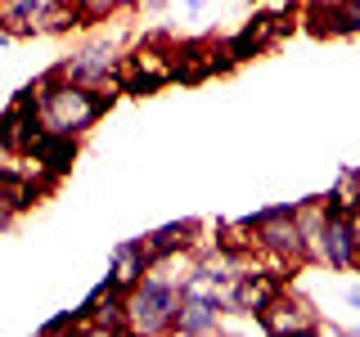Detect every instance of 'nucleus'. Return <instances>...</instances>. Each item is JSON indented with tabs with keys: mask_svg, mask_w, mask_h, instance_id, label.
Returning a JSON list of instances; mask_svg holds the SVG:
<instances>
[{
	"mask_svg": "<svg viewBox=\"0 0 360 337\" xmlns=\"http://www.w3.org/2000/svg\"><path fill=\"white\" fill-rule=\"evenodd\" d=\"M198 220H167V225H158V230L144 234V247H149V256L158 261V256H167V252H185V247H198Z\"/></svg>",
	"mask_w": 360,
	"mask_h": 337,
	"instance_id": "obj_13",
	"label": "nucleus"
},
{
	"mask_svg": "<svg viewBox=\"0 0 360 337\" xmlns=\"http://www.w3.org/2000/svg\"><path fill=\"white\" fill-rule=\"evenodd\" d=\"M347 306H352V310L360 315V279H356V284H352V288H347Z\"/></svg>",
	"mask_w": 360,
	"mask_h": 337,
	"instance_id": "obj_21",
	"label": "nucleus"
},
{
	"mask_svg": "<svg viewBox=\"0 0 360 337\" xmlns=\"http://www.w3.org/2000/svg\"><path fill=\"white\" fill-rule=\"evenodd\" d=\"M352 333H360V319H356V329H352Z\"/></svg>",
	"mask_w": 360,
	"mask_h": 337,
	"instance_id": "obj_23",
	"label": "nucleus"
},
{
	"mask_svg": "<svg viewBox=\"0 0 360 337\" xmlns=\"http://www.w3.org/2000/svg\"><path fill=\"white\" fill-rule=\"evenodd\" d=\"M212 243L225 247V252H234V256H252V252H257V216L221 220V225H217V239H212Z\"/></svg>",
	"mask_w": 360,
	"mask_h": 337,
	"instance_id": "obj_15",
	"label": "nucleus"
},
{
	"mask_svg": "<svg viewBox=\"0 0 360 337\" xmlns=\"http://www.w3.org/2000/svg\"><path fill=\"white\" fill-rule=\"evenodd\" d=\"M0 135H5V144L14 153L37 149V140L45 135V121H41V108H37V95H32V90H22L14 104L0 112Z\"/></svg>",
	"mask_w": 360,
	"mask_h": 337,
	"instance_id": "obj_8",
	"label": "nucleus"
},
{
	"mask_svg": "<svg viewBox=\"0 0 360 337\" xmlns=\"http://www.w3.org/2000/svg\"><path fill=\"white\" fill-rule=\"evenodd\" d=\"M329 207H342V211H360V166H347L342 176H338V185L324 194Z\"/></svg>",
	"mask_w": 360,
	"mask_h": 337,
	"instance_id": "obj_16",
	"label": "nucleus"
},
{
	"mask_svg": "<svg viewBox=\"0 0 360 337\" xmlns=\"http://www.w3.org/2000/svg\"><path fill=\"white\" fill-rule=\"evenodd\" d=\"M77 14H82V22H104L108 14H117L122 0H72Z\"/></svg>",
	"mask_w": 360,
	"mask_h": 337,
	"instance_id": "obj_17",
	"label": "nucleus"
},
{
	"mask_svg": "<svg viewBox=\"0 0 360 337\" xmlns=\"http://www.w3.org/2000/svg\"><path fill=\"white\" fill-rule=\"evenodd\" d=\"M59 72L68 77V81H82V86L108 90V86H117L122 59H117V50H112L108 41H99V45H86V50H77L72 59H63Z\"/></svg>",
	"mask_w": 360,
	"mask_h": 337,
	"instance_id": "obj_7",
	"label": "nucleus"
},
{
	"mask_svg": "<svg viewBox=\"0 0 360 337\" xmlns=\"http://www.w3.org/2000/svg\"><path fill=\"white\" fill-rule=\"evenodd\" d=\"M288 22H284V14H262V18H252L248 27L239 32V37H230L225 41V50H230V59L234 63H243V59H252V54H262L270 41L284 32Z\"/></svg>",
	"mask_w": 360,
	"mask_h": 337,
	"instance_id": "obj_12",
	"label": "nucleus"
},
{
	"mask_svg": "<svg viewBox=\"0 0 360 337\" xmlns=\"http://www.w3.org/2000/svg\"><path fill=\"white\" fill-rule=\"evenodd\" d=\"M149 265H153V256H149V247H144V239H127V243L112 247L108 284L117 288V292H131L144 275H149Z\"/></svg>",
	"mask_w": 360,
	"mask_h": 337,
	"instance_id": "obj_11",
	"label": "nucleus"
},
{
	"mask_svg": "<svg viewBox=\"0 0 360 337\" xmlns=\"http://www.w3.org/2000/svg\"><path fill=\"white\" fill-rule=\"evenodd\" d=\"M14 202H9V194H5V185H0V230H9V225H14Z\"/></svg>",
	"mask_w": 360,
	"mask_h": 337,
	"instance_id": "obj_19",
	"label": "nucleus"
},
{
	"mask_svg": "<svg viewBox=\"0 0 360 337\" xmlns=\"http://www.w3.org/2000/svg\"><path fill=\"white\" fill-rule=\"evenodd\" d=\"M172 9H180V18H202L207 0H172Z\"/></svg>",
	"mask_w": 360,
	"mask_h": 337,
	"instance_id": "obj_18",
	"label": "nucleus"
},
{
	"mask_svg": "<svg viewBox=\"0 0 360 337\" xmlns=\"http://www.w3.org/2000/svg\"><path fill=\"white\" fill-rule=\"evenodd\" d=\"M284 288H288L284 270H275V265H248L243 275L230 284V310L252 315V319H257V315H262Z\"/></svg>",
	"mask_w": 360,
	"mask_h": 337,
	"instance_id": "obj_5",
	"label": "nucleus"
},
{
	"mask_svg": "<svg viewBox=\"0 0 360 337\" xmlns=\"http://www.w3.org/2000/svg\"><path fill=\"white\" fill-rule=\"evenodd\" d=\"M257 252L270 256L275 270H302L311 265V243L302 234V220H297V207H266L257 211Z\"/></svg>",
	"mask_w": 360,
	"mask_h": 337,
	"instance_id": "obj_2",
	"label": "nucleus"
},
{
	"mask_svg": "<svg viewBox=\"0 0 360 337\" xmlns=\"http://www.w3.org/2000/svg\"><path fill=\"white\" fill-rule=\"evenodd\" d=\"M27 90L37 95V108H41L45 131H54V135H77V140H82V135L108 112L112 99H117L112 90L68 81L59 67H50V72H45L41 81H32Z\"/></svg>",
	"mask_w": 360,
	"mask_h": 337,
	"instance_id": "obj_1",
	"label": "nucleus"
},
{
	"mask_svg": "<svg viewBox=\"0 0 360 337\" xmlns=\"http://www.w3.org/2000/svg\"><path fill=\"white\" fill-rule=\"evenodd\" d=\"M176 310H180V284L153 275V270L127 292V324H131V333H172Z\"/></svg>",
	"mask_w": 360,
	"mask_h": 337,
	"instance_id": "obj_3",
	"label": "nucleus"
},
{
	"mask_svg": "<svg viewBox=\"0 0 360 337\" xmlns=\"http://www.w3.org/2000/svg\"><path fill=\"white\" fill-rule=\"evenodd\" d=\"M307 27L315 37H352L360 32V0H315L307 5Z\"/></svg>",
	"mask_w": 360,
	"mask_h": 337,
	"instance_id": "obj_10",
	"label": "nucleus"
},
{
	"mask_svg": "<svg viewBox=\"0 0 360 337\" xmlns=\"http://www.w3.org/2000/svg\"><path fill=\"white\" fill-rule=\"evenodd\" d=\"M14 157H18V153L9 149V144H5V135H0V176H5L9 166H14Z\"/></svg>",
	"mask_w": 360,
	"mask_h": 337,
	"instance_id": "obj_20",
	"label": "nucleus"
},
{
	"mask_svg": "<svg viewBox=\"0 0 360 337\" xmlns=\"http://www.w3.org/2000/svg\"><path fill=\"white\" fill-rule=\"evenodd\" d=\"M32 157L45 166L50 176H68V166L77 162V135H54L45 131L37 140V149H32Z\"/></svg>",
	"mask_w": 360,
	"mask_h": 337,
	"instance_id": "obj_14",
	"label": "nucleus"
},
{
	"mask_svg": "<svg viewBox=\"0 0 360 337\" xmlns=\"http://www.w3.org/2000/svg\"><path fill=\"white\" fill-rule=\"evenodd\" d=\"M311 261L329 265V270H360V252H356V211L329 207L324 202V220L320 234L311 243Z\"/></svg>",
	"mask_w": 360,
	"mask_h": 337,
	"instance_id": "obj_4",
	"label": "nucleus"
},
{
	"mask_svg": "<svg viewBox=\"0 0 360 337\" xmlns=\"http://www.w3.org/2000/svg\"><path fill=\"white\" fill-rule=\"evenodd\" d=\"M257 324H262L266 333L275 337H307V333H320V319H315L311 301H302L292 288H284L270 306L257 315Z\"/></svg>",
	"mask_w": 360,
	"mask_h": 337,
	"instance_id": "obj_6",
	"label": "nucleus"
},
{
	"mask_svg": "<svg viewBox=\"0 0 360 337\" xmlns=\"http://www.w3.org/2000/svg\"><path fill=\"white\" fill-rule=\"evenodd\" d=\"M9 41H14V32H9V27H5V22H0V50H5V45H9Z\"/></svg>",
	"mask_w": 360,
	"mask_h": 337,
	"instance_id": "obj_22",
	"label": "nucleus"
},
{
	"mask_svg": "<svg viewBox=\"0 0 360 337\" xmlns=\"http://www.w3.org/2000/svg\"><path fill=\"white\" fill-rule=\"evenodd\" d=\"M225 301H212V297H180V310H176V324L172 333L176 337H212L225 329Z\"/></svg>",
	"mask_w": 360,
	"mask_h": 337,
	"instance_id": "obj_9",
	"label": "nucleus"
}]
</instances>
